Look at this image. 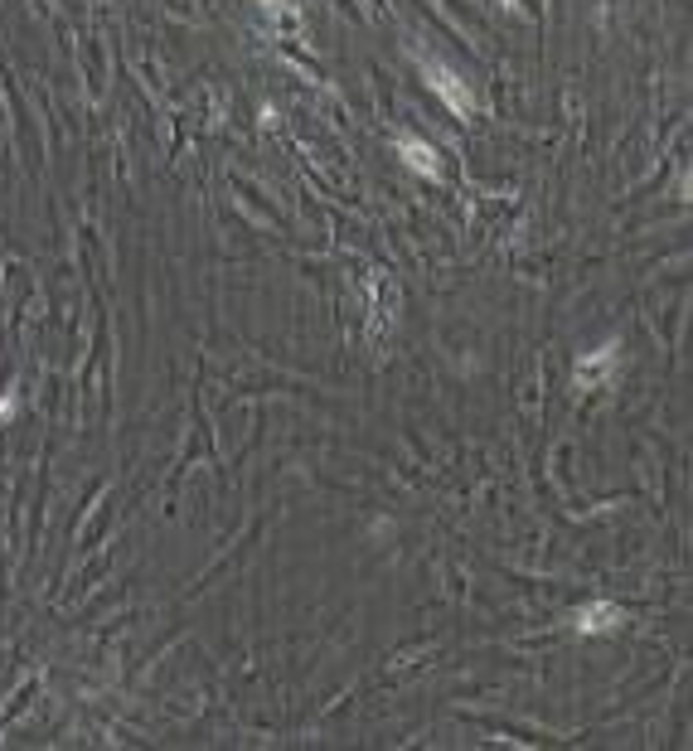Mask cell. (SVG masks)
Here are the masks:
<instances>
[{
	"instance_id": "6da1fadb",
	"label": "cell",
	"mask_w": 693,
	"mask_h": 751,
	"mask_svg": "<svg viewBox=\"0 0 693 751\" xmlns=\"http://www.w3.org/2000/svg\"><path fill=\"white\" fill-rule=\"evenodd\" d=\"M422 78H427V88L456 112V117H471L475 112V93L471 83H461V73L456 68H446L441 59H422Z\"/></svg>"
},
{
	"instance_id": "7a4b0ae2",
	"label": "cell",
	"mask_w": 693,
	"mask_h": 751,
	"mask_svg": "<svg viewBox=\"0 0 693 751\" xmlns=\"http://www.w3.org/2000/svg\"><path fill=\"white\" fill-rule=\"evenodd\" d=\"M621 369V349H616V340H606V345L587 349L582 359H577V388H601L606 378Z\"/></svg>"
},
{
	"instance_id": "3957f363",
	"label": "cell",
	"mask_w": 693,
	"mask_h": 751,
	"mask_svg": "<svg viewBox=\"0 0 693 751\" xmlns=\"http://www.w3.org/2000/svg\"><path fill=\"white\" fill-rule=\"evenodd\" d=\"M616 621H626V611H621L616 601H592V606H582V611L572 616V626L582 630V635H601V630H616Z\"/></svg>"
},
{
	"instance_id": "277c9868",
	"label": "cell",
	"mask_w": 693,
	"mask_h": 751,
	"mask_svg": "<svg viewBox=\"0 0 693 751\" xmlns=\"http://www.w3.org/2000/svg\"><path fill=\"white\" fill-rule=\"evenodd\" d=\"M398 156H403V165H408V170H417V175H432V180L441 175L437 151H432L427 141H417V136H398Z\"/></svg>"
},
{
	"instance_id": "5b68a950",
	"label": "cell",
	"mask_w": 693,
	"mask_h": 751,
	"mask_svg": "<svg viewBox=\"0 0 693 751\" xmlns=\"http://www.w3.org/2000/svg\"><path fill=\"white\" fill-rule=\"evenodd\" d=\"M10 412H15V398H0V422H5Z\"/></svg>"
}]
</instances>
